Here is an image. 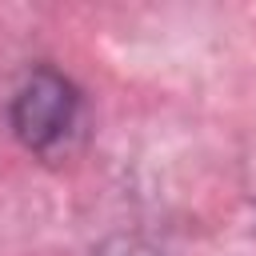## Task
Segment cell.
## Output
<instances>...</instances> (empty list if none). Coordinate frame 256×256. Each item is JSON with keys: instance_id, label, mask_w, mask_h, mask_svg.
Wrapping results in <instances>:
<instances>
[{"instance_id": "cell-1", "label": "cell", "mask_w": 256, "mask_h": 256, "mask_svg": "<svg viewBox=\"0 0 256 256\" xmlns=\"http://www.w3.org/2000/svg\"><path fill=\"white\" fill-rule=\"evenodd\" d=\"M8 116H12V132L24 148H32L40 156H52L76 132L80 96H76L72 80L60 76L56 68H32L20 80Z\"/></svg>"}, {"instance_id": "cell-2", "label": "cell", "mask_w": 256, "mask_h": 256, "mask_svg": "<svg viewBox=\"0 0 256 256\" xmlns=\"http://www.w3.org/2000/svg\"><path fill=\"white\" fill-rule=\"evenodd\" d=\"M96 256H156V248H148V244L136 240V236H116V240H108Z\"/></svg>"}]
</instances>
